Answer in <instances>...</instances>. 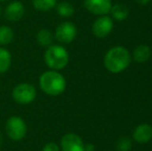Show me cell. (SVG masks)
<instances>
[{
	"instance_id": "cell-6",
	"label": "cell",
	"mask_w": 152,
	"mask_h": 151,
	"mask_svg": "<svg viewBox=\"0 0 152 151\" xmlns=\"http://www.w3.org/2000/svg\"><path fill=\"white\" fill-rule=\"evenodd\" d=\"M77 26L72 22H62L56 27L54 38L60 44H70L77 36Z\"/></svg>"
},
{
	"instance_id": "cell-17",
	"label": "cell",
	"mask_w": 152,
	"mask_h": 151,
	"mask_svg": "<svg viewBox=\"0 0 152 151\" xmlns=\"http://www.w3.org/2000/svg\"><path fill=\"white\" fill-rule=\"evenodd\" d=\"M57 0H32V6L38 12H47L55 8Z\"/></svg>"
},
{
	"instance_id": "cell-24",
	"label": "cell",
	"mask_w": 152,
	"mask_h": 151,
	"mask_svg": "<svg viewBox=\"0 0 152 151\" xmlns=\"http://www.w3.org/2000/svg\"><path fill=\"white\" fill-rule=\"evenodd\" d=\"M7 1H10V0H0V2H7Z\"/></svg>"
},
{
	"instance_id": "cell-11",
	"label": "cell",
	"mask_w": 152,
	"mask_h": 151,
	"mask_svg": "<svg viewBox=\"0 0 152 151\" xmlns=\"http://www.w3.org/2000/svg\"><path fill=\"white\" fill-rule=\"evenodd\" d=\"M132 138L139 144L148 143L152 139V126L147 123L138 125L132 133Z\"/></svg>"
},
{
	"instance_id": "cell-22",
	"label": "cell",
	"mask_w": 152,
	"mask_h": 151,
	"mask_svg": "<svg viewBox=\"0 0 152 151\" xmlns=\"http://www.w3.org/2000/svg\"><path fill=\"white\" fill-rule=\"evenodd\" d=\"M2 142H3V138H2V135L0 133V145H2Z\"/></svg>"
},
{
	"instance_id": "cell-13",
	"label": "cell",
	"mask_w": 152,
	"mask_h": 151,
	"mask_svg": "<svg viewBox=\"0 0 152 151\" xmlns=\"http://www.w3.org/2000/svg\"><path fill=\"white\" fill-rule=\"evenodd\" d=\"M12 57L10 51L4 47L0 46V75L10 71L12 66Z\"/></svg>"
},
{
	"instance_id": "cell-5",
	"label": "cell",
	"mask_w": 152,
	"mask_h": 151,
	"mask_svg": "<svg viewBox=\"0 0 152 151\" xmlns=\"http://www.w3.org/2000/svg\"><path fill=\"white\" fill-rule=\"evenodd\" d=\"M27 123L20 116H10L5 122V133L12 141L19 142L27 135Z\"/></svg>"
},
{
	"instance_id": "cell-23",
	"label": "cell",
	"mask_w": 152,
	"mask_h": 151,
	"mask_svg": "<svg viewBox=\"0 0 152 151\" xmlns=\"http://www.w3.org/2000/svg\"><path fill=\"white\" fill-rule=\"evenodd\" d=\"M2 12H3V10H2V7H1V5H0V16L2 15Z\"/></svg>"
},
{
	"instance_id": "cell-20",
	"label": "cell",
	"mask_w": 152,
	"mask_h": 151,
	"mask_svg": "<svg viewBox=\"0 0 152 151\" xmlns=\"http://www.w3.org/2000/svg\"><path fill=\"white\" fill-rule=\"evenodd\" d=\"M42 151H61L60 147L57 143L55 142H48L44 145Z\"/></svg>"
},
{
	"instance_id": "cell-3",
	"label": "cell",
	"mask_w": 152,
	"mask_h": 151,
	"mask_svg": "<svg viewBox=\"0 0 152 151\" xmlns=\"http://www.w3.org/2000/svg\"><path fill=\"white\" fill-rule=\"evenodd\" d=\"M44 60L50 69L61 71L68 64L69 54L67 50L60 44H51L45 51Z\"/></svg>"
},
{
	"instance_id": "cell-21",
	"label": "cell",
	"mask_w": 152,
	"mask_h": 151,
	"mask_svg": "<svg viewBox=\"0 0 152 151\" xmlns=\"http://www.w3.org/2000/svg\"><path fill=\"white\" fill-rule=\"evenodd\" d=\"M150 1L151 0H137V2H138L139 4H141V5H146V4H148Z\"/></svg>"
},
{
	"instance_id": "cell-8",
	"label": "cell",
	"mask_w": 152,
	"mask_h": 151,
	"mask_svg": "<svg viewBox=\"0 0 152 151\" xmlns=\"http://www.w3.org/2000/svg\"><path fill=\"white\" fill-rule=\"evenodd\" d=\"M113 21L110 17L108 16H100L94 21L93 25H92V32L98 38L106 37L111 33L113 30Z\"/></svg>"
},
{
	"instance_id": "cell-15",
	"label": "cell",
	"mask_w": 152,
	"mask_h": 151,
	"mask_svg": "<svg viewBox=\"0 0 152 151\" xmlns=\"http://www.w3.org/2000/svg\"><path fill=\"white\" fill-rule=\"evenodd\" d=\"M110 12L112 14L113 18L117 21H123L125 20L126 18L128 17V10L127 6L125 4H122V3H116L111 7Z\"/></svg>"
},
{
	"instance_id": "cell-18",
	"label": "cell",
	"mask_w": 152,
	"mask_h": 151,
	"mask_svg": "<svg viewBox=\"0 0 152 151\" xmlns=\"http://www.w3.org/2000/svg\"><path fill=\"white\" fill-rule=\"evenodd\" d=\"M55 8H56L57 14L60 17H62V18H69V17H72L75 14L74 6L69 2H66V1L59 2V3L56 4Z\"/></svg>"
},
{
	"instance_id": "cell-4",
	"label": "cell",
	"mask_w": 152,
	"mask_h": 151,
	"mask_svg": "<svg viewBox=\"0 0 152 151\" xmlns=\"http://www.w3.org/2000/svg\"><path fill=\"white\" fill-rule=\"evenodd\" d=\"M37 95V91L33 84L27 82L19 83L12 88V97L15 103L19 105H30L33 103Z\"/></svg>"
},
{
	"instance_id": "cell-7",
	"label": "cell",
	"mask_w": 152,
	"mask_h": 151,
	"mask_svg": "<svg viewBox=\"0 0 152 151\" xmlns=\"http://www.w3.org/2000/svg\"><path fill=\"white\" fill-rule=\"evenodd\" d=\"M61 151H84L83 140L75 133H67L61 138L59 144Z\"/></svg>"
},
{
	"instance_id": "cell-1",
	"label": "cell",
	"mask_w": 152,
	"mask_h": 151,
	"mask_svg": "<svg viewBox=\"0 0 152 151\" xmlns=\"http://www.w3.org/2000/svg\"><path fill=\"white\" fill-rule=\"evenodd\" d=\"M38 86L49 96H59L66 89V80L59 71H44L38 78Z\"/></svg>"
},
{
	"instance_id": "cell-9",
	"label": "cell",
	"mask_w": 152,
	"mask_h": 151,
	"mask_svg": "<svg viewBox=\"0 0 152 151\" xmlns=\"http://www.w3.org/2000/svg\"><path fill=\"white\" fill-rule=\"evenodd\" d=\"M4 18L10 22H18L24 17L25 15V6L19 0L10 1L4 8Z\"/></svg>"
},
{
	"instance_id": "cell-2",
	"label": "cell",
	"mask_w": 152,
	"mask_h": 151,
	"mask_svg": "<svg viewBox=\"0 0 152 151\" xmlns=\"http://www.w3.org/2000/svg\"><path fill=\"white\" fill-rule=\"evenodd\" d=\"M132 61L129 52L124 47H114L107 52L104 59L106 69L113 74H118L128 67Z\"/></svg>"
},
{
	"instance_id": "cell-14",
	"label": "cell",
	"mask_w": 152,
	"mask_h": 151,
	"mask_svg": "<svg viewBox=\"0 0 152 151\" xmlns=\"http://www.w3.org/2000/svg\"><path fill=\"white\" fill-rule=\"evenodd\" d=\"M151 57V50L146 44H140L134 51V59L139 63H144Z\"/></svg>"
},
{
	"instance_id": "cell-12",
	"label": "cell",
	"mask_w": 152,
	"mask_h": 151,
	"mask_svg": "<svg viewBox=\"0 0 152 151\" xmlns=\"http://www.w3.org/2000/svg\"><path fill=\"white\" fill-rule=\"evenodd\" d=\"M36 42L42 48H48L51 44H53V40H54V34L52 31L49 30L47 28H42L37 31L35 35Z\"/></svg>"
},
{
	"instance_id": "cell-16",
	"label": "cell",
	"mask_w": 152,
	"mask_h": 151,
	"mask_svg": "<svg viewBox=\"0 0 152 151\" xmlns=\"http://www.w3.org/2000/svg\"><path fill=\"white\" fill-rule=\"evenodd\" d=\"M15 33L14 30L7 25H1L0 26V46L5 47L10 44L14 40Z\"/></svg>"
},
{
	"instance_id": "cell-19",
	"label": "cell",
	"mask_w": 152,
	"mask_h": 151,
	"mask_svg": "<svg viewBox=\"0 0 152 151\" xmlns=\"http://www.w3.org/2000/svg\"><path fill=\"white\" fill-rule=\"evenodd\" d=\"M118 151H128L132 149V141L127 138H121L117 143Z\"/></svg>"
},
{
	"instance_id": "cell-10",
	"label": "cell",
	"mask_w": 152,
	"mask_h": 151,
	"mask_svg": "<svg viewBox=\"0 0 152 151\" xmlns=\"http://www.w3.org/2000/svg\"><path fill=\"white\" fill-rule=\"evenodd\" d=\"M84 6L91 14L104 16L110 12L112 2L111 0H84Z\"/></svg>"
}]
</instances>
